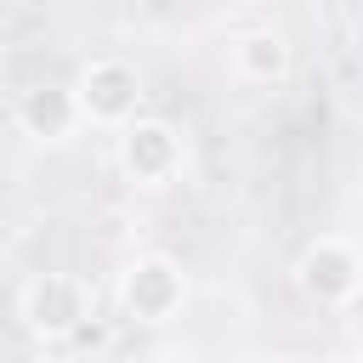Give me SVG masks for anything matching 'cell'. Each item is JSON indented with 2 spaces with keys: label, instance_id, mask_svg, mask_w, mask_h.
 Masks as SVG:
<instances>
[{
  "label": "cell",
  "instance_id": "1",
  "mask_svg": "<svg viewBox=\"0 0 363 363\" xmlns=\"http://www.w3.org/2000/svg\"><path fill=\"white\" fill-rule=\"evenodd\" d=\"M74 108H79V125L125 130L142 119V74L125 57H91L74 74Z\"/></svg>",
  "mask_w": 363,
  "mask_h": 363
},
{
  "label": "cell",
  "instance_id": "2",
  "mask_svg": "<svg viewBox=\"0 0 363 363\" xmlns=\"http://www.w3.org/2000/svg\"><path fill=\"white\" fill-rule=\"evenodd\" d=\"M17 318H23V329H28L34 340L62 346V340H74V335L85 329L91 295H85V284H79L74 272H34V278L23 284V295H17Z\"/></svg>",
  "mask_w": 363,
  "mask_h": 363
},
{
  "label": "cell",
  "instance_id": "3",
  "mask_svg": "<svg viewBox=\"0 0 363 363\" xmlns=\"http://www.w3.org/2000/svg\"><path fill=\"white\" fill-rule=\"evenodd\" d=\"M119 306L136 323H170L187 306V272H182V261L164 255V250L130 255L125 272H119Z\"/></svg>",
  "mask_w": 363,
  "mask_h": 363
},
{
  "label": "cell",
  "instance_id": "4",
  "mask_svg": "<svg viewBox=\"0 0 363 363\" xmlns=\"http://www.w3.org/2000/svg\"><path fill=\"white\" fill-rule=\"evenodd\" d=\"M295 289L312 306H352L363 295V250L340 233H323L295 261Z\"/></svg>",
  "mask_w": 363,
  "mask_h": 363
},
{
  "label": "cell",
  "instance_id": "5",
  "mask_svg": "<svg viewBox=\"0 0 363 363\" xmlns=\"http://www.w3.org/2000/svg\"><path fill=\"white\" fill-rule=\"evenodd\" d=\"M113 159H119L125 182H136V187H170V182L182 176V164H187V142H182V130H176L170 119L142 113L136 125L119 130Z\"/></svg>",
  "mask_w": 363,
  "mask_h": 363
},
{
  "label": "cell",
  "instance_id": "6",
  "mask_svg": "<svg viewBox=\"0 0 363 363\" xmlns=\"http://www.w3.org/2000/svg\"><path fill=\"white\" fill-rule=\"evenodd\" d=\"M11 119L23 136L34 142H68L74 125H79V108H74V85H23L17 102H11Z\"/></svg>",
  "mask_w": 363,
  "mask_h": 363
},
{
  "label": "cell",
  "instance_id": "7",
  "mask_svg": "<svg viewBox=\"0 0 363 363\" xmlns=\"http://www.w3.org/2000/svg\"><path fill=\"white\" fill-rule=\"evenodd\" d=\"M295 68V45L278 28H244L233 40V74L244 85H284Z\"/></svg>",
  "mask_w": 363,
  "mask_h": 363
},
{
  "label": "cell",
  "instance_id": "8",
  "mask_svg": "<svg viewBox=\"0 0 363 363\" xmlns=\"http://www.w3.org/2000/svg\"><path fill=\"white\" fill-rule=\"evenodd\" d=\"M11 102H17V91H11V79H6V68H0V113H11Z\"/></svg>",
  "mask_w": 363,
  "mask_h": 363
},
{
  "label": "cell",
  "instance_id": "9",
  "mask_svg": "<svg viewBox=\"0 0 363 363\" xmlns=\"http://www.w3.org/2000/svg\"><path fill=\"white\" fill-rule=\"evenodd\" d=\"M272 363H312V357H272Z\"/></svg>",
  "mask_w": 363,
  "mask_h": 363
},
{
  "label": "cell",
  "instance_id": "10",
  "mask_svg": "<svg viewBox=\"0 0 363 363\" xmlns=\"http://www.w3.org/2000/svg\"><path fill=\"white\" fill-rule=\"evenodd\" d=\"M346 363H363V352H357V357H346Z\"/></svg>",
  "mask_w": 363,
  "mask_h": 363
}]
</instances>
